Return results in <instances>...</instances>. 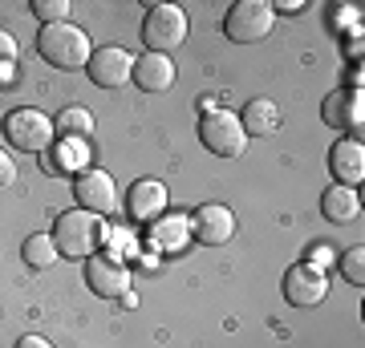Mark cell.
<instances>
[{"instance_id":"cell-1","label":"cell","mask_w":365,"mask_h":348,"mask_svg":"<svg viewBox=\"0 0 365 348\" xmlns=\"http://www.w3.org/2000/svg\"><path fill=\"white\" fill-rule=\"evenodd\" d=\"M106 239V223L102 215H90V211H66L61 219L53 223V243H57V255L69 259H90Z\"/></svg>"},{"instance_id":"cell-2","label":"cell","mask_w":365,"mask_h":348,"mask_svg":"<svg viewBox=\"0 0 365 348\" xmlns=\"http://www.w3.org/2000/svg\"><path fill=\"white\" fill-rule=\"evenodd\" d=\"M37 53L45 57V61L53 65V69H81V65H90L93 49H90V37L81 33L78 25H45L37 33Z\"/></svg>"},{"instance_id":"cell-3","label":"cell","mask_w":365,"mask_h":348,"mask_svg":"<svg viewBox=\"0 0 365 348\" xmlns=\"http://www.w3.org/2000/svg\"><path fill=\"white\" fill-rule=\"evenodd\" d=\"M272 25H276V13L268 0H240L223 16V33L235 45H256V41H264L272 33Z\"/></svg>"},{"instance_id":"cell-4","label":"cell","mask_w":365,"mask_h":348,"mask_svg":"<svg viewBox=\"0 0 365 348\" xmlns=\"http://www.w3.org/2000/svg\"><path fill=\"white\" fill-rule=\"evenodd\" d=\"M199 138H203V146H207L211 154H220V158H240L244 146H248V134L240 126V114H232V110H203Z\"/></svg>"},{"instance_id":"cell-5","label":"cell","mask_w":365,"mask_h":348,"mask_svg":"<svg viewBox=\"0 0 365 348\" xmlns=\"http://www.w3.org/2000/svg\"><path fill=\"white\" fill-rule=\"evenodd\" d=\"M53 117H45L41 110L25 105V110H13V114L4 117V138L16 146V150H25V154H45L53 146Z\"/></svg>"},{"instance_id":"cell-6","label":"cell","mask_w":365,"mask_h":348,"mask_svg":"<svg viewBox=\"0 0 365 348\" xmlns=\"http://www.w3.org/2000/svg\"><path fill=\"white\" fill-rule=\"evenodd\" d=\"M143 41L150 53H175L187 41V16L179 4H150L143 21Z\"/></svg>"},{"instance_id":"cell-7","label":"cell","mask_w":365,"mask_h":348,"mask_svg":"<svg viewBox=\"0 0 365 348\" xmlns=\"http://www.w3.org/2000/svg\"><path fill=\"white\" fill-rule=\"evenodd\" d=\"M329 296V275L313 263H297L284 275V300L292 308H317Z\"/></svg>"},{"instance_id":"cell-8","label":"cell","mask_w":365,"mask_h":348,"mask_svg":"<svg viewBox=\"0 0 365 348\" xmlns=\"http://www.w3.org/2000/svg\"><path fill=\"white\" fill-rule=\"evenodd\" d=\"M73 194H78V206L81 211H90V215H110V211L118 206L114 179H110L106 170H98V167L81 170L78 182H73Z\"/></svg>"},{"instance_id":"cell-9","label":"cell","mask_w":365,"mask_h":348,"mask_svg":"<svg viewBox=\"0 0 365 348\" xmlns=\"http://www.w3.org/2000/svg\"><path fill=\"white\" fill-rule=\"evenodd\" d=\"M90 81L93 85H102V90H122V85H130V73H134V61L126 49H118V45H106L90 57Z\"/></svg>"},{"instance_id":"cell-10","label":"cell","mask_w":365,"mask_h":348,"mask_svg":"<svg viewBox=\"0 0 365 348\" xmlns=\"http://www.w3.org/2000/svg\"><path fill=\"white\" fill-rule=\"evenodd\" d=\"M86 284L106 300H126L130 296V271L110 255H90L86 259Z\"/></svg>"},{"instance_id":"cell-11","label":"cell","mask_w":365,"mask_h":348,"mask_svg":"<svg viewBox=\"0 0 365 348\" xmlns=\"http://www.w3.org/2000/svg\"><path fill=\"white\" fill-rule=\"evenodd\" d=\"M187 219H191L195 239L199 243H207V247H220V243H227V239L235 235V215L227 211V206H220V203H203L195 215H187Z\"/></svg>"},{"instance_id":"cell-12","label":"cell","mask_w":365,"mask_h":348,"mask_svg":"<svg viewBox=\"0 0 365 348\" xmlns=\"http://www.w3.org/2000/svg\"><path fill=\"white\" fill-rule=\"evenodd\" d=\"M329 170H333V179H337V186H361L365 179V146L361 138H341V142H333V150H329Z\"/></svg>"},{"instance_id":"cell-13","label":"cell","mask_w":365,"mask_h":348,"mask_svg":"<svg viewBox=\"0 0 365 348\" xmlns=\"http://www.w3.org/2000/svg\"><path fill=\"white\" fill-rule=\"evenodd\" d=\"M163 211H167V186L158 179H138L130 186V199H126V215L134 223H155L163 219Z\"/></svg>"},{"instance_id":"cell-14","label":"cell","mask_w":365,"mask_h":348,"mask_svg":"<svg viewBox=\"0 0 365 348\" xmlns=\"http://www.w3.org/2000/svg\"><path fill=\"white\" fill-rule=\"evenodd\" d=\"M325 122L337 130H361V117H365V97H361V85H349V90H337L333 97L325 102Z\"/></svg>"},{"instance_id":"cell-15","label":"cell","mask_w":365,"mask_h":348,"mask_svg":"<svg viewBox=\"0 0 365 348\" xmlns=\"http://www.w3.org/2000/svg\"><path fill=\"white\" fill-rule=\"evenodd\" d=\"M130 81L138 85V90H146V93H163V90L175 85V61L163 57V53H143V57L134 61Z\"/></svg>"},{"instance_id":"cell-16","label":"cell","mask_w":365,"mask_h":348,"mask_svg":"<svg viewBox=\"0 0 365 348\" xmlns=\"http://www.w3.org/2000/svg\"><path fill=\"white\" fill-rule=\"evenodd\" d=\"M240 126H244L248 138H268V134L280 130V105L272 97H252L244 105V114H240Z\"/></svg>"},{"instance_id":"cell-17","label":"cell","mask_w":365,"mask_h":348,"mask_svg":"<svg viewBox=\"0 0 365 348\" xmlns=\"http://www.w3.org/2000/svg\"><path fill=\"white\" fill-rule=\"evenodd\" d=\"M191 239V219L187 215H167V219L150 223V247L158 251H182Z\"/></svg>"},{"instance_id":"cell-18","label":"cell","mask_w":365,"mask_h":348,"mask_svg":"<svg viewBox=\"0 0 365 348\" xmlns=\"http://www.w3.org/2000/svg\"><path fill=\"white\" fill-rule=\"evenodd\" d=\"M321 215H325L329 223H353L361 215V199H357V191H349V186H329V191L321 194Z\"/></svg>"},{"instance_id":"cell-19","label":"cell","mask_w":365,"mask_h":348,"mask_svg":"<svg viewBox=\"0 0 365 348\" xmlns=\"http://www.w3.org/2000/svg\"><path fill=\"white\" fill-rule=\"evenodd\" d=\"M53 126L61 130V138H73V142H90V134H93V117L90 110H81V105H69V110H61V117L53 122Z\"/></svg>"},{"instance_id":"cell-20","label":"cell","mask_w":365,"mask_h":348,"mask_svg":"<svg viewBox=\"0 0 365 348\" xmlns=\"http://www.w3.org/2000/svg\"><path fill=\"white\" fill-rule=\"evenodd\" d=\"M25 263L29 268H53V263H57V243H53V235H29L25 239Z\"/></svg>"},{"instance_id":"cell-21","label":"cell","mask_w":365,"mask_h":348,"mask_svg":"<svg viewBox=\"0 0 365 348\" xmlns=\"http://www.w3.org/2000/svg\"><path fill=\"white\" fill-rule=\"evenodd\" d=\"M33 13L41 25H61L69 16V0H33Z\"/></svg>"},{"instance_id":"cell-22","label":"cell","mask_w":365,"mask_h":348,"mask_svg":"<svg viewBox=\"0 0 365 348\" xmlns=\"http://www.w3.org/2000/svg\"><path fill=\"white\" fill-rule=\"evenodd\" d=\"M341 271H345V280H349V284L361 288L365 284V247H349V251L341 255Z\"/></svg>"},{"instance_id":"cell-23","label":"cell","mask_w":365,"mask_h":348,"mask_svg":"<svg viewBox=\"0 0 365 348\" xmlns=\"http://www.w3.org/2000/svg\"><path fill=\"white\" fill-rule=\"evenodd\" d=\"M16 53H21L16 49V37L9 33V28H0V69H9V65L16 61Z\"/></svg>"},{"instance_id":"cell-24","label":"cell","mask_w":365,"mask_h":348,"mask_svg":"<svg viewBox=\"0 0 365 348\" xmlns=\"http://www.w3.org/2000/svg\"><path fill=\"white\" fill-rule=\"evenodd\" d=\"M13 182H16V162H13V154L0 150V186H13Z\"/></svg>"},{"instance_id":"cell-25","label":"cell","mask_w":365,"mask_h":348,"mask_svg":"<svg viewBox=\"0 0 365 348\" xmlns=\"http://www.w3.org/2000/svg\"><path fill=\"white\" fill-rule=\"evenodd\" d=\"M16 348H53V344L45 340V336H21V340H16Z\"/></svg>"},{"instance_id":"cell-26","label":"cell","mask_w":365,"mask_h":348,"mask_svg":"<svg viewBox=\"0 0 365 348\" xmlns=\"http://www.w3.org/2000/svg\"><path fill=\"white\" fill-rule=\"evenodd\" d=\"M329 259H333V247H329V243H317V247H313V268H317V263H329Z\"/></svg>"},{"instance_id":"cell-27","label":"cell","mask_w":365,"mask_h":348,"mask_svg":"<svg viewBox=\"0 0 365 348\" xmlns=\"http://www.w3.org/2000/svg\"><path fill=\"white\" fill-rule=\"evenodd\" d=\"M280 9V13H300L304 9V0H284V4H272V13Z\"/></svg>"}]
</instances>
